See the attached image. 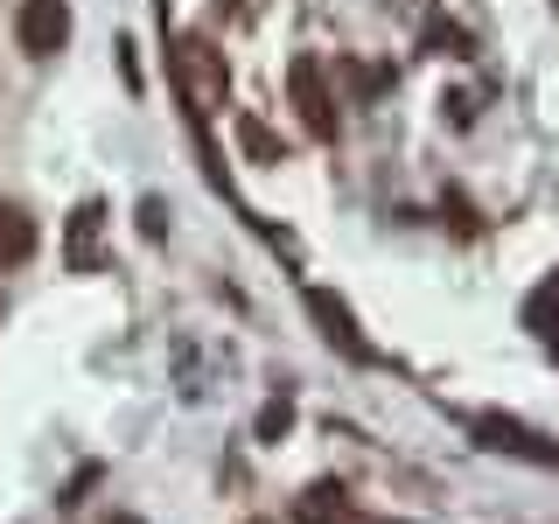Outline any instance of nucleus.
<instances>
[{
  "label": "nucleus",
  "instance_id": "nucleus-6",
  "mask_svg": "<svg viewBox=\"0 0 559 524\" xmlns=\"http://www.w3.org/2000/svg\"><path fill=\"white\" fill-rule=\"evenodd\" d=\"M476 433H483V441H497V448H518V454H532V462H559V448H552V441H538V433L511 427V419H476Z\"/></svg>",
  "mask_w": 559,
  "mask_h": 524
},
{
  "label": "nucleus",
  "instance_id": "nucleus-3",
  "mask_svg": "<svg viewBox=\"0 0 559 524\" xmlns=\"http://www.w3.org/2000/svg\"><path fill=\"white\" fill-rule=\"evenodd\" d=\"M308 308H314V322L329 329V343H343V349H349V357H357V364H371V349H364L357 322H349V314H343V301H329V294L314 287V294H308Z\"/></svg>",
  "mask_w": 559,
  "mask_h": 524
},
{
  "label": "nucleus",
  "instance_id": "nucleus-2",
  "mask_svg": "<svg viewBox=\"0 0 559 524\" xmlns=\"http://www.w3.org/2000/svg\"><path fill=\"white\" fill-rule=\"evenodd\" d=\"M287 84H294V105H301L308 133L314 140H336V98H329V84H322V63H314V57H294Z\"/></svg>",
  "mask_w": 559,
  "mask_h": 524
},
{
  "label": "nucleus",
  "instance_id": "nucleus-11",
  "mask_svg": "<svg viewBox=\"0 0 559 524\" xmlns=\"http://www.w3.org/2000/svg\"><path fill=\"white\" fill-rule=\"evenodd\" d=\"M0 314H8V301H0Z\"/></svg>",
  "mask_w": 559,
  "mask_h": 524
},
{
  "label": "nucleus",
  "instance_id": "nucleus-7",
  "mask_svg": "<svg viewBox=\"0 0 559 524\" xmlns=\"http://www.w3.org/2000/svg\"><path fill=\"white\" fill-rule=\"evenodd\" d=\"M524 322H532L538 336H552V343H559V279H546V287L524 301Z\"/></svg>",
  "mask_w": 559,
  "mask_h": 524
},
{
  "label": "nucleus",
  "instance_id": "nucleus-8",
  "mask_svg": "<svg viewBox=\"0 0 559 524\" xmlns=\"http://www.w3.org/2000/svg\"><path fill=\"white\" fill-rule=\"evenodd\" d=\"M287 427H294V398H273V406L259 413V441H280Z\"/></svg>",
  "mask_w": 559,
  "mask_h": 524
},
{
  "label": "nucleus",
  "instance_id": "nucleus-9",
  "mask_svg": "<svg viewBox=\"0 0 559 524\" xmlns=\"http://www.w3.org/2000/svg\"><path fill=\"white\" fill-rule=\"evenodd\" d=\"M238 133H245V147H252V154H280V140L259 127V119H238Z\"/></svg>",
  "mask_w": 559,
  "mask_h": 524
},
{
  "label": "nucleus",
  "instance_id": "nucleus-1",
  "mask_svg": "<svg viewBox=\"0 0 559 524\" xmlns=\"http://www.w3.org/2000/svg\"><path fill=\"white\" fill-rule=\"evenodd\" d=\"M14 43L28 49V57H57L70 43V8L63 0H22V14H14Z\"/></svg>",
  "mask_w": 559,
  "mask_h": 524
},
{
  "label": "nucleus",
  "instance_id": "nucleus-4",
  "mask_svg": "<svg viewBox=\"0 0 559 524\" xmlns=\"http://www.w3.org/2000/svg\"><path fill=\"white\" fill-rule=\"evenodd\" d=\"M28 259H35V224H28V210L0 203V266H28Z\"/></svg>",
  "mask_w": 559,
  "mask_h": 524
},
{
  "label": "nucleus",
  "instance_id": "nucleus-10",
  "mask_svg": "<svg viewBox=\"0 0 559 524\" xmlns=\"http://www.w3.org/2000/svg\"><path fill=\"white\" fill-rule=\"evenodd\" d=\"M105 524H140V517H105Z\"/></svg>",
  "mask_w": 559,
  "mask_h": 524
},
{
  "label": "nucleus",
  "instance_id": "nucleus-5",
  "mask_svg": "<svg viewBox=\"0 0 559 524\" xmlns=\"http://www.w3.org/2000/svg\"><path fill=\"white\" fill-rule=\"evenodd\" d=\"M301 524H364V517L349 511L343 483H314L308 497H301Z\"/></svg>",
  "mask_w": 559,
  "mask_h": 524
}]
</instances>
